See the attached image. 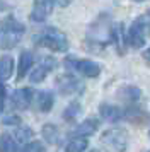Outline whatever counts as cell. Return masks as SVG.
Here are the masks:
<instances>
[{"instance_id":"3","label":"cell","mask_w":150,"mask_h":152,"mask_svg":"<svg viewBox=\"0 0 150 152\" xmlns=\"http://www.w3.org/2000/svg\"><path fill=\"white\" fill-rule=\"evenodd\" d=\"M34 43L36 46H41V48H48L51 51H56V53H65L68 50V39L67 34L60 31L56 28H44L39 34L34 36Z\"/></svg>"},{"instance_id":"26","label":"cell","mask_w":150,"mask_h":152,"mask_svg":"<svg viewBox=\"0 0 150 152\" xmlns=\"http://www.w3.org/2000/svg\"><path fill=\"white\" fill-rule=\"evenodd\" d=\"M9 7H10V5L7 4L5 0H0V12H2V10H7Z\"/></svg>"},{"instance_id":"31","label":"cell","mask_w":150,"mask_h":152,"mask_svg":"<svg viewBox=\"0 0 150 152\" xmlns=\"http://www.w3.org/2000/svg\"><path fill=\"white\" fill-rule=\"evenodd\" d=\"M147 152H150V151H147Z\"/></svg>"},{"instance_id":"4","label":"cell","mask_w":150,"mask_h":152,"mask_svg":"<svg viewBox=\"0 0 150 152\" xmlns=\"http://www.w3.org/2000/svg\"><path fill=\"white\" fill-rule=\"evenodd\" d=\"M101 144L108 152H126L128 149V132L125 128L114 126L102 132Z\"/></svg>"},{"instance_id":"9","label":"cell","mask_w":150,"mask_h":152,"mask_svg":"<svg viewBox=\"0 0 150 152\" xmlns=\"http://www.w3.org/2000/svg\"><path fill=\"white\" fill-rule=\"evenodd\" d=\"M33 89H29V87H22V89H17L12 92V96H10V103L15 110L19 111H24L27 110L29 106H31V101H33Z\"/></svg>"},{"instance_id":"21","label":"cell","mask_w":150,"mask_h":152,"mask_svg":"<svg viewBox=\"0 0 150 152\" xmlns=\"http://www.w3.org/2000/svg\"><path fill=\"white\" fill-rule=\"evenodd\" d=\"M80 113H82L80 103H79V101H72V103L65 108V111H63V120L68 121V123H72V121H75V120L79 118Z\"/></svg>"},{"instance_id":"18","label":"cell","mask_w":150,"mask_h":152,"mask_svg":"<svg viewBox=\"0 0 150 152\" xmlns=\"http://www.w3.org/2000/svg\"><path fill=\"white\" fill-rule=\"evenodd\" d=\"M55 104V96L51 91H43L38 94V110L41 113H48V111H51Z\"/></svg>"},{"instance_id":"29","label":"cell","mask_w":150,"mask_h":152,"mask_svg":"<svg viewBox=\"0 0 150 152\" xmlns=\"http://www.w3.org/2000/svg\"><path fill=\"white\" fill-rule=\"evenodd\" d=\"M135 2H143V0H135Z\"/></svg>"},{"instance_id":"15","label":"cell","mask_w":150,"mask_h":152,"mask_svg":"<svg viewBox=\"0 0 150 152\" xmlns=\"http://www.w3.org/2000/svg\"><path fill=\"white\" fill-rule=\"evenodd\" d=\"M34 63L33 53L31 51H22L19 55V63H17V80H22L27 75V72L31 70Z\"/></svg>"},{"instance_id":"1","label":"cell","mask_w":150,"mask_h":152,"mask_svg":"<svg viewBox=\"0 0 150 152\" xmlns=\"http://www.w3.org/2000/svg\"><path fill=\"white\" fill-rule=\"evenodd\" d=\"M113 22L108 14H101L95 19L87 31V45L92 50H102L106 45L111 43L113 38Z\"/></svg>"},{"instance_id":"13","label":"cell","mask_w":150,"mask_h":152,"mask_svg":"<svg viewBox=\"0 0 150 152\" xmlns=\"http://www.w3.org/2000/svg\"><path fill=\"white\" fill-rule=\"evenodd\" d=\"M125 120H128L130 123H133V125H143L149 121V115L145 113V110L138 108L135 104H130L128 108L125 110Z\"/></svg>"},{"instance_id":"10","label":"cell","mask_w":150,"mask_h":152,"mask_svg":"<svg viewBox=\"0 0 150 152\" xmlns=\"http://www.w3.org/2000/svg\"><path fill=\"white\" fill-rule=\"evenodd\" d=\"M53 5H55L53 0H34L33 12H31V21H34V22L46 21V17L51 14Z\"/></svg>"},{"instance_id":"30","label":"cell","mask_w":150,"mask_h":152,"mask_svg":"<svg viewBox=\"0 0 150 152\" xmlns=\"http://www.w3.org/2000/svg\"><path fill=\"white\" fill-rule=\"evenodd\" d=\"M147 15H150V10H149V14H147Z\"/></svg>"},{"instance_id":"25","label":"cell","mask_w":150,"mask_h":152,"mask_svg":"<svg viewBox=\"0 0 150 152\" xmlns=\"http://www.w3.org/2000/svg\"><path fill=\"white\" fill-rule=\"evenodd\" d=\"M4 99H5V86L0 82V113L4 111Z\"/></svg>"},{"instance_id":"14","label":"cell","mask_w":150,"mask_h":152,"mask_svg":"<svg viewBox=\"0 0 150 152\" xmlns=\"http://www.w3.org/2000/svg\"><path fill=\"white\" fill-rule=\"evenodd\" d=\"M118 97L125 101V103L128 104H135L140 101V97H142V91L138 89L136 86H123L118 89Z\"/></svg>"},{"instance_id":"12","label":"cell","mask_w":150,"mask_h":152,"mask_svg":"<svg viewBox=\"0 0 150 152\" xmlns=\"http://www.w3.org/2000/svg\"><path fill=\"white\" fill-rule=\"evenodd\" d=\"M99 128V120L97 118H87V120H84L82 123H79L75 126L74 130L70 132V135L72 137H90V135H94L95 132Z\"/></svg>"},{"instance_id":"23","label":"cell","mask_w":150,"mask_h":152,"mask_svg":"<svg viewBox=\"0 0 150 152\" xmlns=\"http://www.w3.org/2000/svg\"><path fill=\"white\" fill-rule=\"evenodd\" d=\"M19 152H46V145L43 144V142H39V140H31Z\"/></svg>"},{"instance_id":"11","label":"cell","mask_w":150,"mask_h":152,"mask_svg":"<svg viewBox=\"0 0 150 152\" xmlns=\"http://www.w3.org/2000/svg\"><path fill=\"white\" fill-rule=\"evenodd\" d=\"M99 115H101L102 120H106L109 123H118V121L125 120V110H121L119 106L108 104V103H102L99 106Z\"/></svg>"},{"instance_id":"6","label":"cell","mask_w":150,"mask_h":152,"mask_svg":"<svg viewBox=\"0 0 150 152\" xmlns=\"http://www.w3.org/2000/svg\"><path fill=\"white\" fill-rule=\"evenodd\" d=\"M147 29L149 26L145 24V19L140 17V19H136L130 29L126 31V45H130L131 48H142L143 45H145V36H147Z\"/></svg>"},{"instance_id":"17","label":"cell","mask_w":150,"mask_h":152,"mask_svg":"<svg viewBox=\"0 0 150 152\" xmlns=\"http://www.w3.org/2000/svg\"><path fill=\"white\" fill-rule=\"evenodd\" d=\"M14 72V58L9 55L0 56V82L9 80Z\"/></svg>"},{"instance_id":"24","label":"cell","mask_w":150,"mask_h":152,"mask_svg":"<svg viewBox=\"0 0 150 152\" xmlns=\"http://www.w3.org/2000/svg\"><path fill=\"white\" fill-rule=\"evenodd\" d=\"M2 123L5 125V126H19L20 125V118L17 115H9L2 120Z\"/></svg>"},{"instance_id":"20","label":"cell","mask_w":150,"mask_h":152,"mask_svg":"<svg viewBox=\"0 0 150 152\" xmlns=\"http://www.w3.org/2000/svg\"><path fill=\"white\" fill-rule=\"evenodd\" d=\"M0 152H19L17 142L12 137V133H2L0 135Z\"/></svg>"},{"instance_id":"16","label":"cell","mask_w":150,"mask_h":152,"mask_svg":"<svg viewBox=\"0 0 150 152\" xmlns=\"http://www.w3.org/2000/svg\"><path fill=\"white\" fill-rule=\"evenodd\" d=\"M41 135L43 138L46 140L48 144H53V145H58L60 144V130H58V126L53 123H46L43 125V128H41Z\"/></svg>"},{"instance_id":"7","label":"cell","mask_w":150,"mask_h":152,"mask_svg":"<svg viewBox=\"0 0 150 152\" xmlns=\"http://www.w3.org/2000/svg\"><path fill=\"white\" fill-rule=\"evenodd\" d=\"M56 89L63 96H74L84 91V84L72 74H63L56 77Z\"/></svg>"},{"instance_id":"27","label":"cell","mask_w":150,"mask_h":152,"mask_svg":"<svg viewBox=\"0 0 150 152\" xmlns=\"http://www.w3.org/2000/svg\"><path fill=\"white\" fill-rule=\"evenodd\" d=\"M143 56H145L147 60H150V48H147L145 51H143Z\"/></svg>"},{"instance_id":"22","label":"cell","mask_w":150,"mask_h":152,"mask_svg":"<svg viewBox=\"0 0 150 152\" xmlns=\"http://www.w3.org/2000/svg\"><path fill=\"white\" fill-rule=\"evenodd\" d=\"M89 147V140L85 137H75L65 147V152H85Z\"/></svg>"},{"instance_id":"5","label":"cell","mask_w":150,"mask_h":152,"mask_svg":"<svg viewBox=\"0 0 150 152\" xmlns=\"http://www.w3.org/2000/svg\"><path fill=\"white\" fill-rule=\"evenodd\" d=\"M65 67L72 72H79L84 77H89V79H94L101 74V65L99 63L92 62V60H79V58H72L68 56L65 58Z\"/></svg>"},{"instance_id":"19","label":"cell","mask_w":150,"mask_h":152,"mask_svg":"<svg viewBox=\"0 0 150 152\" xmlns=\"http://www.w3.org/2000/svg\"><path fill=\"white\" fill-rule=\"evenodd\" d=\"M14 138H15V142H17V145H26L29 144L31 140H33L34 137V132L33 128H29V126H17L15 130H14Z\"/></svg>"},{"instance_id":"8","label":"cell","mask_w":150,"mask_h":152,"mask_svg":"<svg viewBox=\"0 0 150 152\" xmlns=\"http://www.w3.org/2000/svg\"><path fill=\"white\" fill-rule=\"evenodd\" d=\"M55 67H56L55 58H51V56H43V58H41V62L38 63V65L33 69V72L29 74V80H31L33 84L43 82V80L48 77V74H50Z\"/></svg>"},{"instance_id":"28","label":"cell","mask_w":150,"mask_h":152,"mask_svg":"<svg viewBox=\"0 0 150 152\" xmlns=\"http://www.w3.org/2000/svg\"><path fill=\"white\" fill-rule=\"evenodd\" d=\"M89 152H99V151H97V149H92V151H89Z\"/></svg>"},{"instance_id":"2","label":"cell","mask_w":150,"mask_h":152,"mask_svg":"<svg viewBox=\"0 0 150 152\" xmlns=\"http://www.w3.org/2000/svg\"><path fill=\"white\" fill-rule=\"evenodd\" d=\"M24 33H26L24 24L12 15L0 21V50H10L14 46H17Z\"/></svg>"}]
</instances>
